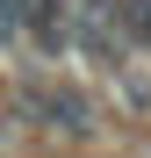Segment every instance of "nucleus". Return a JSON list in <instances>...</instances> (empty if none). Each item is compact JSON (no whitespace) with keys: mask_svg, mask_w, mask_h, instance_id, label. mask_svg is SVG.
<instances>
[{"mask_svg":"<svg viewBox=\"0 0 151 158\" xmlns=\"http://www.w3.org/2000/svg\"><path fill=\"white\" fill-rule=\"evenodd\" d=\"M72 43L86 58H122V0H79L72 7Z\"/></svg>","mask_w":151,"mask_h":158,"instance_id":"nucleus-2","label":"nucleus"},{"mask_svg":"<svg viewBox=\"0 0 151 158\" xmlns=\"http://www.w3.org/2000/svg\"><path fill=\"white\" fill-rule=\"evenodd\" d=\"M122 43L151 50V0H122Z\"/></svg>","mask_w":151,"mask_h":158,"instance_id":"nucleus-4","label":"nucleus"},{"mask_svg":"<svg viewBox=\"0 0 151 158\" xmlns=\"http://www.w3.org/2000/svg\"><path fill=\"white\" fill-rule=\"evenodd\" d=\"M22 108H29L43 129H58V137H94V101L79 86H58V79H29L22 86Z\"/></svg>","mask_w":151,"mask_h":158,"instance_id":"nucleus-1","label":"nucleus"},{"mask_svg":"<svg viewBox=\"0 0 151 158\" xmlns=\"http://www.w3.org/2000/svg\"><path fill=\"white\" fill-rule=\"evenodd\" d=\"M58 15V0H0V22H7V29H29L36 36V22H50Z\"/></svg>","mask_w":151,"mask_h":158,"instance_id":"nucleus-3","label":"nucleus"}]
</instances>
